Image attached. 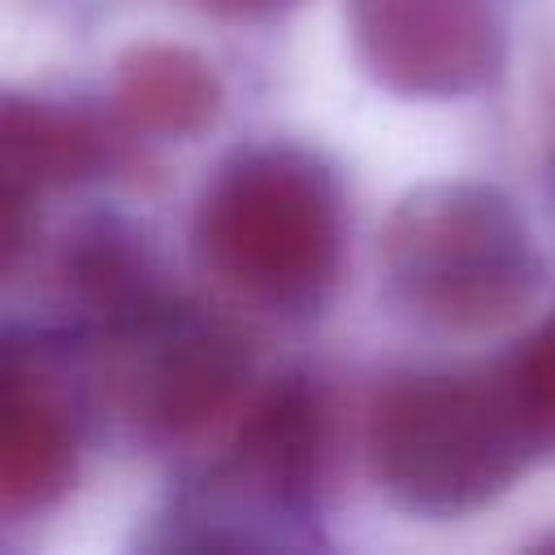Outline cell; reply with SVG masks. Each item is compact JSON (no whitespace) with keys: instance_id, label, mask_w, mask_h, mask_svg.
Returning <instances> with one entry per match:
<instances>
[{"instance_id":"cell-1","label":"cell","mask_w":555,"mask_h":555,"mask_svg":"<svg viewBox=\"0 0 555 555\" xmlns=\"http://www.w3.org/2000/svg\"><path fill=\"white\" fill-rule=\"evenodd\" d=\"M195 256L221 286L269 312H317L343 260L334 178L299 147L234 156L199 199Z\"/></svg>"},{"instance_id":"cell-2","label":"cell","mask_w":555,"mask_h":555,"mask_svg":"<svg viewBox=\"0 0 555 555\" xmlns=\"http://www.w3.org/2000/svg\"><path fill=\"white\" fill-rule=\"evenodd\" d=\"M382 273L390 295L429 325L499 330L533 304L542 256L503 191L429 182L386 221Z\"/></svg>"},{"instance_id":"cell-3","label":"cell","mask_w":555,"mask_h":555,"mask_svg":"<svg viewBox=\"0 0 555 555\" xmlns=\"http://www.w3.org/2000/svg\"><path fill=\"white\" fill-rule=\"evenodd\" d=\"M499 377L425 373L386 386L369 421L373 477L416 516H464L499 499L533 455Z\"/></svg>"},{"instance_id":"cell-4","label":"cell","mask_w":555,"mask_h":555,"mask_svg":"<svg viewBox=\"0 0 555 555\" xmlns=\"http://www.w3.org/2000/svg\"><path fill=\"white\" fill-rule=\"evenodd\" d=\"M364 69L399 95H468L503 65L494 0H347Z\"/></svg>"},{"instance_id":"cell-5","label":"cell","mask_w":555,"mask_h":555,"mask_svg":"<svg viewBox=\"0 0 555 555\" xmlns=\"http://www.w3.org/2000/svg\"><path fill=\"white\" fill-rule=\"evenodd\" d=\"M126 338L147 347L130 382L134 412L169 438L199 434L225 416L247 382L243 343L225 325L186 317L178 308H165L152 321L126 330Z\"/></svg>"},{"instance_id":"cell-6","label":"cell","mask_w":555,"mask_h":555,"mask_svg":"<svg viewBox=\"0 0 555 555\" xmlns=\"http://www.w3.org/2000/svg\"><path fill=\"white\" fill-rule=\"evenodd\" d=\"M74 421L43 373L9 356L0 421V499L4 512H39L74 481Z\"/></svg>"},{"instance_id":"cell-7","label":"cell","mask_w":555,"mask_h":555,"mask_svg":"<svg viewBox=\"0 0 555 555\" xmlns=\"http://www.w3.org/2000/svg\"><path fill=\"white\" fill-rule=\"evenodd\" d=\"M325 460V412L317 390L286 382L269 390L238 425L230 473L247 490L273 503H299L312 494Z\"/></svg>"},{"instance_id":"cell-8","label":"cell","mask_w":555,"mask_h":555,"mask_svg":"<svg viewBox=\"0 0 555 555\" xmlns=\"http://www.w3.org/2000/svg\"><path fill=\"white\" fill-rule=\"evenodd\" d=\"M113 100L130 130L186 139L212 126L221 108V82L204 56L169 43H147L121 56Z\"/></svg>"},{"instance_id":"cell-9","label":"cell","mask_w":555,"mask_h":555,"mask_svg":"<svg viewBox=\"0 0 555 555\" xmlns=\"http://www.w3.org/2000/svg\"><path fill=\"white\" fill-rule=\"evenodd\" d=\"M0 160L4 182L22 191L65 186L95 178L108 165V139L78 113L35 104V100H9L4 126H0Z\"/></svg>"},{"instance_id":"cell-10","label":"cell","mask_w":555,"mask_h":555,"mask_svg":"<svg viewBox=\"0 0 555 555\" xmlns=\"http://www.w3.org/2000/svg\"><path fill=\"white\" fill-rule=\"evenodd\" d=\"M503 386L538 451H555V321H546L503 369Z\"/></svg>"},{"instance_id":"cell-11","label":"cell","mask_w":555,"mask_h":555,"mask_svg":"<svg viewBox=\"0 0 555 555\" xmlns=\"http://www.w3.org/2000/svg\"><path fill=\"white\" fill-rule=\"evenodd\" d=\"M204 4H212L221 13H264L273 4H282V0H204Z\"/></svg>"}]
</instances>
